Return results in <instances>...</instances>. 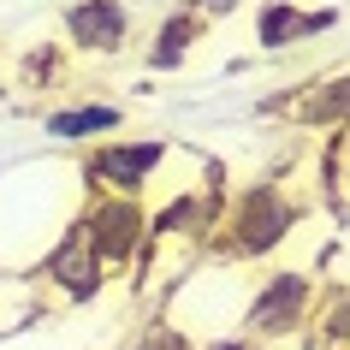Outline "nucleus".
I'll list each match as a JSON object with an SVG mask.
<instances>
[{"label": "nucleus", "mask_w": 350, "mask_h": 350, "mask_svg": "<svg viewBox=\"0 0 350 350\" xmlns=\"http://www.w3.org/2000/svg\"><path fill=\"white\" fill-rule=\"evenodd\" d=\"M309 220V196L291 185V178H256L243 185L232 202L220 208V226H214V256L226 267H250V261H273L285 243L303 232Z\"/></svg>", "instance_id": "obj_1"}, {"label": "nucleus", "mask_w": 350, "mask_h": 350, "mask_svg": "<svg viewBox=\"0 0 350 350\" xmlns=\"http://www.w3.org/2000/svg\"><path fill=\"white\" fill-rule=\"evenodd\" d=\"M314 291H321V273L314 267H261L243 291V309H238V327L256 338V345H291V338H309V321H314Z\"/></svg>", "instance_id": "obj_2"}, {"label": "nucleus", "mask_w": 350, "mask_h": 350, "mask_svg": "<svg viewBox=\"0 0 350 350\" xmlns=\"http://www.w3.org/2000/svg\"><path fill=\"white\" fill-rule=\"evenodd\" d=\"M72 220L90 238V250L101 256L107 273H131V267L148 261V202L143 196H101V190H90Z\"/></svg>", "instance_id": "obj_3"}, {"label": "nucleus", "mask_w": 350, "mask_h": 350, "mask_svg": "<svg viewBox=\"0 0 350 350\" xmlns=\"http://www.w3.org/2000/svg\"><path fill=\"white\" fill-rule=\"evenodd\" d=\"M166 161H172V143H161V137H107L77 154V185L101 190V196H143L148 202V185L161 178Z\"/></svg>", "instance_id": "obj_4"}, {"label": "nucleus", "mask_w": 350, "mask_h": 350, "mask_svg": "<svg viewBox=\"0 0 350 350\" xmlns=\"http://www.w3.org/2000/svg\"><path fill=\"white\" fill-rule=\"evenodd\" d=\"M36 279H42V291L48 297H59V303H95V297L107 291V267H101V256L90 250V238L77 232V220H66L59 226V238L42 250V261H36Z\"/></svg>", "instance_id": "obj_5"}, {"label": "nucleus", "mask_w": 350, "mask_h": 350, "mask_svg": "<svg viewBox=\"0 0 350 350\" xmlns=\"http://www.w3.org/2000/svg\"><path fill=\"white\" fill-rule=\"evenodd\" d=\"M59 30H66V48L83 59H119L137 42V12L125 0H66L59 12Z\"/></svg>", "instance_id": "obj_6"}, {"label": "nucleus", "mask_w": 350, "mask_h": 350, "mask_svg": "<svg viewBox=\"0 0 350 350\" xmlns=\"http://www.w3.org/2000/svg\"><path fill=\"white\" fill-rule=\"evenodd\" d=\"M338 24V12L332 6H291V0H261L256 6V48H267V54H291V48H309V42H321Z\"/></svg>", "instance_id": "obj_7"}, {"label": "nucleus", "mask_w": 350, "mask_h": 350, "mask_svg": "<svg viewBox=\"0 0 350 350\" xmlns=\"http://www.w3.org/2000/svg\"><path fill=\"white\" fill-rule=\"evenodd\" d=\"M119 131H125V107H113V101H66L42 119L48 143H72V148H95Z\"/></svg>", "instance_id": "obj_8"}, {"label": "nucleus", "mask_w": 350, "mask_h": 350, "mask_svg": "<svg viewBox=\"0 0 350 350\" xmlns=\"http://www.w3.org/2000/svg\"><path fill=\"white\" fill-rule=\"evenodd\" d=\"M208 30H214V24H202L190 6L161 12V24H154V30H148V42H143V66H148V72H185L190 54L208 42Z\"/></svg>", "instance_id": "obj_9"}, {"label": "nucleus", "mask_w": 350, "mask_h": 350, "mask_svg": "<svg viewBox=\"0 0 350 350\" xmlns=\"http://www.w3.org/2000/svg\"><path fill=\"white\" fill-rule=\"evenodd\" d=\"M291 113H297V125H309V131H350V66L303 83Z\"/></svg>", "instance_id": "obj_10"}, {"label": "nucleus", "mask_w": 350, "mask_h": 350, "mask_svg": "<svg viewBox=\"0 0 350 350\" xmlns=\"http://www.w3.org/2000/svg\"><path fill=\"white\" fill-rule=\"evenodd\" d=\"M309 338L321 350H350V279H321Z\"/></svg>", "instance_id": "obj_11"}, {"label": "nucleus", "mask_w": 350, "mask_h": 350, "mask_svg": "<svg viewBox=\"0 0 350 350\" xmlns=\"http://www.w3.org/2000/svg\"><path fill=\"white\" fill-rule=\"evenodd\" d=\"M131 350H202V338H196L190 327H178L172 314H154V321L131 338Z\"/></svg>", "instance_id": "obj_12"}, {"label": "nucleus", "mask_w": 350, "mask_h": 350, "mask_svg": "<svg viewBox=\"0 0 350 350\" xmlns=\"http://www.w3.org/2000/svg\"><path fill=\"white\" fill-rule=\"evenodd\" d=\"M18 77L30 90H54V83H66V54H59V48H30V54L18 59Z\"/></svg>", "instance_id": "obj_13"}, {"label": "nucleus", "mask_w": 350, "mask_h": 350, "mask_svg": "<svg viewBox=\"0 0 350 350\" xmlns=\"http://www.w3.org/2000/svg\"><path fill=\"white\" fill-rule=\"evenodd\" d=\"M185 6H190V12H196L202 24H214V18H232L243 0H185Z\"/></svg>", "instance_id": "obj_14"}]
</instances>
